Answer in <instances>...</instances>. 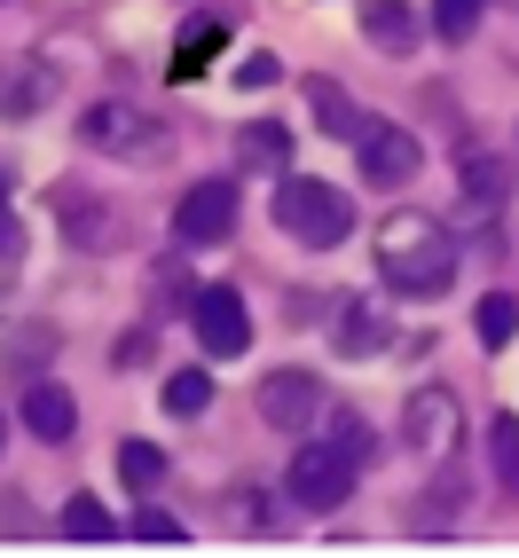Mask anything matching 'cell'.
Returning <instances> with one entry per match:
<instances>
[{
  "label": "cell",
  "mask_w": 519,
  "mask_h": 558,
  "mask_svg": "<svg viewBox=\"0 0 519 558\" xmlns=\"http://www.w3.org/2000/svg\"><path fill=\"white\" fill-rule=\"evenodd\" d=\"M276 229L291 244H307V252H339L354 236V197L330 190V181H315V173H291L276 190Z\"/></svg>",
  "instance_id": "2"
},
{
  "label": "cell",
  "mask_w": 519,
  "mask_h": 558,
  "mask_svg": "<svg viewBox=\"0 0 519 558\" xmlns=\"http://www.w3.org/2000/svg\"><path fill=\"white\" fill-rule=\"evenodd\" d=\"M480 16H488V0H433V32L440 40H472Z\"/></svg>",
  "instance_id": "25"
},
{
  "label": "cell",
  "mask_w": 519,
  "mask_h": 558,
  "mask_svg": "<svg viewBox=\"0 0 519 558\" xmlns=\"http://www.w3.org/2000/svg\"><path fill=\"white\" fill-rule=\"evenodd\" d=\"M472 330H480V347H511L519 339V291H488L472 307Z\"/></svg>",
  "instance_id": "17"
},
{
  "label": "cell",
  "mask_w": 519,
  "mask_h": 558,
  "mask_svg": "<svg viewBox=\"0 0 519 558\" xmlns=\"http://www.w3.org/2000/svg\"><path fill=\"white\" fill-rule=\"evenodd\" d=\"M173 236L181 244H229L237 236V181H197V190H181Z\"/></svg>",
  "instance_id": "8"
},
{
  "label": "cell",
  "mask_w": 519,
  "mask_h": 558,
  "mask_svg": "<svg viewBox=\"0 0 519 558\" xmlns=\"http://www.w3.org/2000/svg\"><path fill=\"white\" fill-rule=\"evenodd\" d=\"M488 464H496V480L519 496V417H496L488 425Z\"/></svg>",
  "instance_id": "23"
},
{
  "label": "cell",
  "mask_w": 519,
  "mask_h": 558,
  "mask_svg": "<svg viewBox=\"0 0 519 558\" xmlns=\"http://www.w3.org/2000/svg\"><path fill=\"white\" fill-rule=\"evenodd\" d=\"M80 142L102 158H166V119L158 110H142V102H87L80 110Z\"/></svg>",
  "instance_id": "3"
},
{
  "label": "cell",
  "mask_w": 519,
  "mask_h": 558,
  "mask_svg": "<svg viewBox=\"0 0 519 558\" xmlns=\"http://www.w3.org/2000/svg\"><path fill=\"white\" fill-rule=\"evenodd\" d=\"M166 409H173V417H205V409H213V369H181V378H166Z\"/></svg>",
  "instance_id": "21"
},
{
  "label": "cell",
  "mask_w": 519,
  "mask_h": 558,
  "mask_svg": "<svg viewBox=\"0 0 519 558\" xmlns=\"http://www.w3.org/2000/svg\"><path fill=\"white\" fill-rule=\"evenodd\" d=\"M56 213H63V236L71 244H119V229H110V220H119V213H110L95 190H56Z\"/></svg>",
  "instance_id": "12"
},
{
  "label": "cell",
  "mask_w": 519,
  "mask_h": 558,
  "mask_svg": "<svg viewBox=\"0 0 519 558\" xmlns=\"http://www.w3.org/2000/svg\"><path fill=\"white\" fill-rule=\"evenodd\" d=\"M307 102H315V126L323 134H339V142H362V110H354V95L339 87V80H307Z\"/></svg>",
  "instance_id": "15"
},
{
  "label": "cell",
  "mask_w": 519,
  "mask_h": 558,
  "mask_svg": "<svg viewBox=\"0 0 519 558\" xmlns=\"http://www.w3.org/2000/svg\"><path fill=\"white\" fill-rule=\"evenodd\" d=\"M323 440H330V449H339V457H370V425L354 417V409H323Z\"/></svg>",
  "instance_id": "22"
},
{
  "label": "cell",
  "mask_w": 519,
  "mask_h": 558,
  "mask_svg": "<svg viewBox=\"0 0 519 558\" xmlns=\"http://www.w3.org/2000/svg\"><path fill=\"white\" fill-rule=\"evenodd\" d=\"M110 362H119V369H134V362H150V330H126V339H119V354H110Z\"/></svg>",
  "instance_id": "28"
},
{
  "label": "cell",
  "mask_w": 519,
  "mask_h": 558,
  "mask_svg": "<svg viewBox=\"0 0 519 558\" xmlns=\"http://www.w3.org/2000/svg\"><path fill=\"white\" fill-rule=\"evenodd\" d=\"M504 181H511L504 158H488V150H472V158H464V197H472V205H496V197H504Z\"/></svg>",
  "instance_id": "24"
},
{
  "label": "cell",
  "mask_w": 519,
  "mask_h": 558,
  "mask_svg": "<svg viewBox=\"0 0 519 558\" xmlns=\"http://www.w3.org/2000/svg\"><path fill=\"white\" fill-rule=\"evenodd\" d=\"M457 417H464V409H457L449 386H418L410 393V417H401V440H410L418 457H449L457 449Z\"/></svg>",
  "instance_id": "10"
},
{
  "label": "cell",
  "mask_w": 519,
  "mask_h": 558,
  "mask_svg": "<svg viewBox=\"0 0 519 558\" xmlns=\"http://www.w3.org/2000/svg\"><path fill=\"white\" fill-rule=\"evenodd\" d=\"M9 197H16V173H9V166H0V213H9Z\"/></svg>",
  "instance_id": "30"
},
{
  "label": "cell",
  "mask_w": 519,
  "mask_h": 558,
  "mask_svg": "<svg viewBox=\"0 0 519 558\" xmlns=\"http://www.w3.org/2000/svg\"><path fill=\"white\" fill-rule=\"evenodd\" d=\"M126 535H134V543H158V550H173V543H190V527H181L173 511H158V504H142Z\"/></svg>",
  "instance_id": "26"
},
{
  "label": "cell",
  "mask_w": 519,
  "mask_h": 558,
  "mask_svg": "<svg viewBox=\"0 0 519 558\" xmlns=\"http://www.w3.org/2000/svg\"><path fill=\"white\" fill-rule=\"evenodd\" d=\"M71 425H80V401L63 386H32L24 393V433L32 440H71Z\"/></svg>",
  "instance_id": "14"
},
{
  "label": "cell",
  "mask_w": 519,
  "mask_h": 558,
  "mask_svg": "<svg viewBox=\"0 0 519 558\" xmlns=\"http://www.w3.org/2000/svg\"><path fill=\"white\" fill-rule=\"evenodd\" d=\"M330 354H347V362L394 354V307H378L370 291H347V300L330 307Z\"/></svg>",
  "instance_id": "7"
},
{
  "label": "cell",
  "mask_w": 519,
  "mask_h": 558,
  "mask_svg": "<svg viewBox=\"0 0 519 558\" xmlns=\"http://www.w3.org/2000/svg\"><path fill=\"white\" fill-rule=\"evenodd\" d=\"M119 480H126L134 496H150L158 480H166V449H158V440H119Z\"/></svg>",
  "instance_id": "18"
},
{
  "label": "cell",
  "mask_w": 519,
  "mask_h": 558,
  "mask_svg": "<svg viewBox=\"0 0 519 558\" xmlns=\"http://www.w3.org/2000/svg\"><path fill=\"white\" fill-rule=\"evenodd\" d=\"M16 268H24V229L0 213V291H16Z\"/></svg>",
  "instance_id": "27"
},
{
  "label": "cell",
  "mask_w": 519,
  "mask_h": 558,
  "mask_svg": "<svg viewBox=\"0 0 519 558\" xmlns=\"http://www.w3.org/2000/svg\"><path fill=\"white\" fill-rule=\"evenodd\" d=\"M56 102V63L48 56H0V119H40Z\"/></svg>",
  "instance_id": "11"
},
{
  "label": "cell",
  "mask_w": 519,
  "mask_h": 558,
  "mask_svg": "<svg viewBox=\"0 0 519 558\" xmlns=\"http://www.w3.org/2000/svg\"><path fill=\"white\" fill-rule=\"evenodd\" d=\"M63 535H71V543H119V519H110L95 496H71V504H63Z\"/></svg>",
  "instance_id": "20"
},
{
  "label": "cell",
  "mask_w": 519,
  "mask_h": 558,
  "mask_svg": "<svg viewBox=\"0 0 519 558\" xmlns=\"http://www.w3.org/2000/svg\"><path fill=\"white\" fill-rule=\"evenodd\" d=\"M220 48H229V24H190V32H181V48H173V80H197V71L220 56Z\"/></svg>",
  "instance_id": "16"
},
{
  "label": "cell",
  "mask_w": 519,
  "mask_h": 558,
  "mask_svg": "<svg viewBox=\"0 0 519 558\" xmlns=\"http://www.w3.org/2000/svg\"><path fill=\"white\" fill-rule=\"evenodd\" d=\"M354 457H339V449H330V440H307V449L300 457H291V504H300V511H339L347 496H354Z\"/></svg>",
  "instance_id": "4"
},
{
  "label": "cell",
  "mask_w": 519,
  "mask_h": 558,
  "mask_svg": "<svg viewBox=\"0 0 519 558\" xmlns=\"http://www.w3.org/2000/svg\"><path fill=\"white\" fill-rule=\"evenodd\" d=\"M354 166H362L370 190H401V181H418L425 150H418V134H410V126H362Z\"/></svg>",
  "instance_id": "9"
},
{
  "label": "cell",
  "mask_w": 519,
  "mask_h": 558,
  "mask_svg": "<svg viewBox=\"0 0 519 558\" xmlns=\"http://www.w3.org/2000/svg\"><path fill=\"white\" fill-rule=\"evenodd\" d=\"M252 409H260L276 433H307V425H323L330 393H323L315 369H268V378H260V393H252Z\"/></svg>",
  "instance_id": "5"
},
{
  "label": "cell",
  "mask_w": 519,
  "mask_h": 558,
  "mask_svg": "<svg viewBox=\"0 0 519 558\" xmlns=\"http://www.w3.org/2000/svg\"><path fill=\"white\" fill-rule=\"evenodd\" d=\"M237 158H244V166H260V173H268V166H283V158H291V134H283L276 119H252V126L237 134Z\"/></svg>",
  "instance_id": "19"
},
{
  "label": "cell",
  "mask_w": 519,
  "mask_h": 558,
  "mask_svg": "<svg viewBox=\"0 0 519 558\" xmlns=\"http://www.w3.org/2000/svg\"><path fill=\"white\" fill-rule=\"evenodd\" d=\"M237 80H244V87H268V80H276V56H244Z\"/></svg>",
  "instance_id": "29"
},
{
  "label": "cell",
  "mask_w": 519,
  "mask_h": 558,
  "mask_svg": "<svg viewBox=\"0 0 519 558\" xmlns=\"http://www.w3.org/2000/svg\"><path fill=\"white\" fill-rule=\"evenodd\" d=\"M190 330H197V347L213 362H229L252 347V315H244V291L237 283H205L197 300H190Z\"/></svg>",
  "instance_id": "6"
},
{
  "label": "cell",
  "mask_w": 519,
  "mask_h": 558,
  "mask_svg": "<svg viewBox=\"0 0 519 558\" xmlns=\"http://www.w3.org/2000/svg\"><path fill=\"white\" fill-rule=\"evenodd\" d=\"M362 40L386 48V56H410L418 48V9H401V0H362Z\"/></svg>",
  "instance_id": "13"
},
{
  "label": "cell",
  "mask_w": 519,
  "mask_h": 558,
  "mask_svg": "<svg viewBox=\"0 0 519 558\" xmlns=\"http://www.w3.org/2000/svg\"><path fill=\"white\" fill-rule=\"evenodd\" d=\"M378 268L401 300H440L457 283V236L433 213H394L378 229Z\"/></svg>",
  "instance_id": "1"
},
{
  "label": "cell",
  "mask_w": 519,
  "mask_h": 558,
  "mask_svg": "<svg viewBox=\"0 0 519 558\" xmlns=\"http://www.w3.org/2000/svg\"><path fill=\"white\" fill-rule=\"evenodd\" d=\"M0 440H9V417H0Z\"/></svg>",
  "instance_id": "31"
}]
</instances>
